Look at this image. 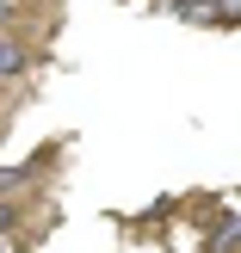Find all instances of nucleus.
Segmentation results:
<instances>
[{"instance_id": "f257e3e1", "label": "nucleus", "mask_w": 241, "mask_h": 253, "mask_svg": "<svg viewBox=\"0 0 241 253\" xmlns=\"http://www.w3.org/2000/svg\"><path fill=\"white\" fill-rule=\"evenodd\" d=\"M25 68H31V49L12 43V37H0V81H12V74H25Z\"/></svg>"}, {"instance_id": "f03ea898", "label": "nucleus", "mask_w": 241, "mask_h": 253, "mask_svg": "<svg viewBox=\"0 0 241 253\" xmlns=\"http://www.w3.org/2000/svg\"><path fill=\"white\" fill-rule=\"evenodd\" d=\"M25 179H37V167H0V192H12V185H25Z\"/></svg>"}, {"instance_id": "7ed1b4c3", "label": "nucleus", "mask_w": 241, "mask_h": 253, "mask_svg": "<svg viewBox=\"0 0 241 253\" xmlns=\"http://www.w3.org/2000/svg\"><path fill=\"white\" fill-rule=\"evenodd\" d=\"M19 222H25V216H19V204H12V198H0V235H12Z\"/></svg>"}]
</instances>
